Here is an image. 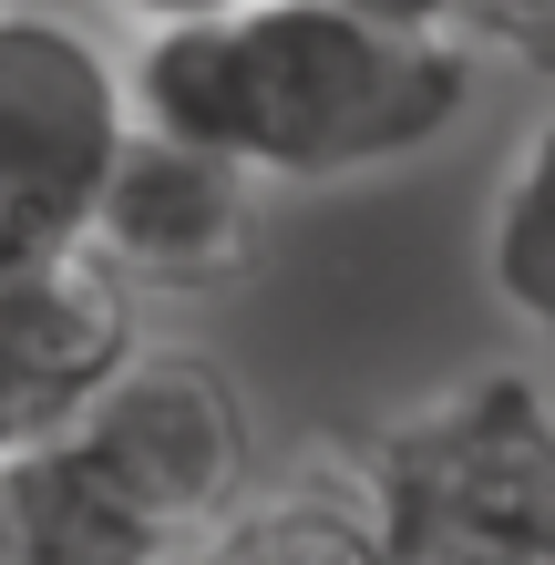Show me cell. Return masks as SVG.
I'll return each mask as SVG.
<instances>
[{
  "mask_svg": "<svg viewBox=\"0 0 555 565\" xmlns=\"http://www.w3.org/2000/svg\"><path fill=\"white\" fill-rule=\"evenodd\" d=\"M124 93L135 124L237 154L257 185H350L433 154L473 114V42L391 31L340 0H237L145 31Z\"/></svg>",
  "mask_w": 555,
  "mask_h": 565,
  "instance_id": "cell-1",
  "label": "cell"
},
{
  "mask_svg": "<svg viewBox=\"0 0 555 565\" xmlns=\"http://www.w3.org/2000/svg\"><path fill=\"white\" fill-rule=\"evenodd\" d=\"M391 565H555V391L463 371L361 443Z\"/></svg>",
  "mask_w": 555,
  "mask_h": 565,
  "instance_id": "cell-2",
  "label": "cell"
},
{
  "mask_svg": "<svg viewBox=\"0 0 555 565\" xmlns=\"http://www.w3.org/2000/svg\"><path fill=\"white\" fill-rule=\"evenodd\" d=\"M124 135H135L124 62L73 11L0 0V268H42L93 237Z\"/></svg>",
  "mask_w": 555,
  "mask_h": 565,
  "instance_id": "cell-3",
  "label": "cell"
},
{
  "mask_svg": "<svg viewBox=\"0 0 555 565\" xmlns=\"http://www.w3.org/2000/svg\"><path fill=\"white\" fill-rule=\"evenodd\" d=\"M73 443L166 524V535H206V524L257 483V422L247 391L226 381L216 350L185 340H135L124 371L93 391V412L73 422Z\"/></svg>",
  "mask_w": 555,
  "mask_h": 565,
  "instance_id": "cell-4",
  "label": "cell"
},
{
  "mask_svg": "<svg viewBox=\"0 0 555 565\" xmlns=\"http://www.w3.org/2000/svg\"><path fill=\"white\" fill-rule=\"evenodd\" d=\"M135 298H226L268 247V185L237 154L135 124L83 237Z\"/></svg>",
  "mask_w": 555,
  "mask_h": 565,
  "instance_id": "cell-5",
  "label": "cell"
},
{
  "mask_svg": "<svg viewBox=\"0 0 555 565\" xmlns=\"http://www.w3.org/2000/svg\"><path fill=\"white\" fill-rule=\"evenodd\" d=\"M135 340H145V298L93 247L0 268V462L62 443Z\"/></svg>",
  "mask_w": 555,
  "mask_h": 565,
  "instance_id": "cell-6",
  "label": "cell"
},
{
  "mask_svg": "<svg viewBox=\"0 0 555 565\" xmlns=\"http://www.w3.org/2000/svg\"><path fill=\"white\" fill-rule=\"evenodd\" d=\"M185 545L73 431L0 462V565H175Z\"/></svg>",
  "mask_w": 555,
  "mask_h": 565,
  "instance_id": "cell-7",
  "label": "cell"
},
{
  "mask_svg": "<svg viewBox=\"0 0 555 565\" xmlns=\"http://www.w3.org/2000/svg\"><path fill=\"white\" fill-rule=\"evenodd\" d=\"M175 565H391L381 504L361 483V452L350 462L309 452V462H288V473H257L206 535H185Z\"/></svg>",
  "mask_w": 555,
  "mask_h": 565,
  "instance_id": "cell-8",
  "label": "cell"
},
{
  "mask_svg": "<svg viewBox=\"0 0 555 565\" xmlns=\"http://www.w3.org/2000/svg\"><path fill=\"white\" fill-rule=\"evenodd\" d=\"M483 288L555 360V114L525 124V145L504 154L494 195H483Z\"/></svg>",
  "mask_w": 555,
  "mask_h": 565,
  "instance_id": "cell-9",
  "label": "cell"
},
{
  "mask_svg": "<svg viewBox=\"0 0 555 565\" xmlns=\"http://www.w3.org/2000/svg\"><path fill=\"white\" fill-rule=\"evenodd\" d=\"M463 42L473 52H514L525 73L555 83V0H463Z\"/></svg>",
  "mask_w": 555,
  "mask_h": 565,
  "instance_id": "cell-10",
  "label": "cell"
},
{
  "mask_svg": "<svg viewBox=\"0 0 555 565\" xmlns=\"http://www.w3.org/2000/svg\"><path fill=\"white\" fill-rule=\"evenodd\" d=\"M340 11L391 21V31H452V42H463V0H340Z\"/></svg>",
  "mask_w": 555,
  "mask_h": 565,
  "instance_id": "cell-11",
  "label": "cell"
},
{
  "mask_svg": "<svg viewBox=\"0 0 555 565\" xmlns=\"http://www.w3.org/2000/svg\"><path fill=\"white\" fill-rule=\"evenodd\" d=\"M104 11H124L135 31H166V21H206V11H237V0H104Z\"/></svg>",
  "mask_w": 555,
  "mask_h": 565,
  "instance_id": "cell-12",
  "label": "cell"
}]
</instances>
